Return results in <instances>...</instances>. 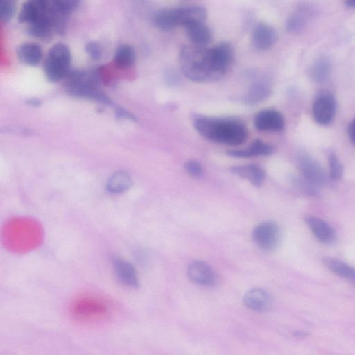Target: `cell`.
Returning <instances> with one entry per match:
<instances>
[{"instance_id":"5","label":"cell","mask_w":355,"mask_h":355,"mask_svg":"<svg viewBox=\"0 0 355 355\" xmlns=\"http://www.w3.org/2000/svg\"><path fill=\"white\" fill-rule=\"evenodd\" d=\"M66 92L71 96L96 101L111 105V100L99 89L96 71H69L67 76Z\"/></svg>"},{"instance_id":"22","label":"cell","mask_w":355,"mask_h":355,"mask_svg":"<svg viewBox=\"0 0 355 355\" xmlns=\"http://www.w3.org/2000/svg\"><path fill=\"white\" fill-rule=\"evenodd\" d=\"M273 152L272 147L261 141H254L248 150H232L227 152V154L234 157L248 158L255 156H267Z\"/></svg>"},{"instance_id":"3","label":"cell","mask_w":355,"mask_h":355,"mask_svg":"<svg viewBox=\"0 0 355 355\" xmlns=\"http://www.w3.org/2000/svg\"><path fill=\"white\" fill-rule=\"evenodd\" d=\"M116 306L110 299L95 293H83L74 297L68 306L69 317L80 324H98L111 320Z\"/></svg>"},{"instance_id":"16","label":"cell","mask_w":355,"mask_h":355,"mask_svg":"<svg viewBox=\"0 0 355 355\" xmlns=\"http://www.w3.org/2000/svg\"><path fill=\"white\" fill-rule=\"evenodd\" d=\"M277 40L275 30L266 23H259L254 28L252 42L254 47L259 50H266L272 46Z\"/></svg>"},{"instance_id":"18","label":"cell","mask_w":355,"mask_h":355,"mask_svg":"<svg viewBox=\"0 0 355 355\" xmlns=\"http://www.w3.org/2000/svg\"><path fill=\"white\" fill-rule=\"evenodd\" d=\"M47 10L42 11L34 21L28 24L27 33L30 35L43 40L51 37L54 29Z\"/></svg>"},{"instance_id":"4","label":"cell","mask_w":355,"mask_h":355,"mask_svg":"<svg viewBox=\"0 0 355 355\" xmlns=\"http://www.w3.org/2000/svg\"><path fill=\"white\" fill-rule=\"evenodd\" d=\"M193 125L201 136L215 143L238 146L248 137L245 126L236 119L201 116L194 120Z\"/></svg>"},{"instance_id":"19","label":"cell","mask_w":355,"mask_h":355,"mask_svg":"<svg viewBox=\"0 0 355 355\" xmlns=\"http://www.w3.org/2000/svg\"><path fill=\"white\" fill-rule=\"evenodd\" d=\"M175 17L177 25L185 27L193 23L204 21L207 12L200 6H186L175 8Z\"/></svg>"},{"instance_id":"26","label":"cell","mask_w":355,"mask_h":355,"mask_svg":"<svg viewBox=\"0 0 355 355\" xmlns=\"http://www.w3.org/2000/svg\"><path fill=\"white\" fill-rule=\"evenodd\" d=\"M131 178L125 171H117L112 174L107 182V189L112 193H121L129 189Z\"/></svg>"},{"instance_id":"17","label":"cell","mask_w":355,"mask_h":355,"mask_svg":"<svg viewBox=\"0 0 355 355\" xmlns=\"http://www.w3.org/2000/svg\"><path fill=\"white\" fill-rule=\"evenodd\" d=\"M314 11L311 5L304 3L299 6L287 20V30L291 33H298L302 31L313 16Z\"/></svg>"},{"instance_id":"13","label":"cell","mask_w":355,"mask_h":355,"mask_svg":"<svg viewBox=\"0 0 355 355\" xmlns=\"http://www.w3.org/2000/svg\"><path fill=\"white\" fill-rule=\"evenodd\" d=\"M305 223L315 238L321 243L331 244L335 241L336 232L327 221L317 216H308L305 218Z\"/></svg>"},{"instance_id":"27","label":"cell","mask_w":355,"mask_h":355,"mask_svg":"<svg viewBox=\"0 0 355 355\" xmlns=\"http://www.w3.org/2000/svg\"><path fill=\"white\" fill-rule=\"evenodd\" d=\"M114 62L117 67L125 69L131 67L135 60L133 48L128 44L121 45L114 54Z\"/></svg>"},{"instance_id":"10","label":"cell","mask_w":355,"mask_h":355,"mask_svg":"<svg viewBox=\"0 0 355 355\" xmlns=\"http://www.w3.org/2000/svg\"><path fill=\"white\" fill-rule=\"evenodd\" d=\"M255 128L260 131L278 132L284 129L285 122L282 114L272 109L258 112L254 119Z\"/></svg>"},{"instance_id":"25","label":"cell","mask_w":355,"mask_h":355,"mask_svg":"<svg viewBox=\"0 0 355 355\" xmlns=\"http://www.w3.org/2000/svg\"><path fill=\"white\" fill-rule=\"evenodd\" d=\"M331 60L327 57H320L312 63L309 75L313 81L321 83L328 78L331 72Z\"/></svg>"},{"instance_id":"7","label":"cell","mask_w":355,"mask_h":355,"mask_svg":"<svg viewBox=\"0 0 355 355\" xmlns=\"http://www.w3.org/2000/svg\"><path fill=\"white\" fill-rule=\"evenodd\" d=\"M252 238L259 248L266 251H272L275 250L280 243L281 231L275 223L265 221L254 227Z\"/></svg>"},{"instance_id":"38","label":"cell","mask_w":355,"mask_h":355,"mask_svg":"<svg viewBox=\"0 0 355 355\" xmlns=\"http://www.w3.org/2000/svg\"><path fill=\"white\" fill-rule=\"evenodd\" d=\"M348 134L351 141L355 145V118L349 125Z\"/></svg>"},{"instance_id":"31","label":"cell","mask_w":355,"mask_h":355,"mask_svg":"<svg viewBox=\"0 0 355 355\" xmlns=\"http://www.w3.org/2000/svg\"><path fill=\"white\" fill-rule=\"evenodd\" d=\"M15 11V4L12 0H1L0 17L1 20L6 23L13 17Z\"/></svg>"},{"instance_id":"32","label":"cell","mask_w":355,"mask_h":355,"mask_svg":"<svg viewBox=\"0 0 355 355\" xmlns=\"http://www.w3.org/2000/svg\"><path fill=\"white\" fill-rule=\"evenodd\" d=\"M295 185L302 193L309 196H317L319 192V188L314 186L304 178H297L294 180Z\"/></svg>"},{"instance_id":"8","label":"cell","mask_w":355,"mask_h":355,"mask_svg":"<svg viewBox=\"0 0 355 355\" xmlns=\"http://www.w3.org/2000/svg\"><path fill=\"white\" fill-rule=\"evenodd\" d=\"M337 108L335 97L329 92H322L315 97L312 113L315 122L321 125H329L334 119Z\"/></svg>"},{"instance_id":"2","label":"cell","mask_w":355,"mask_h":355,"mask_svg":"<svg viewBox=\"0 0 355 355\" xmlns=\"http://www.w3.org/2000/svg\"><path fill=\"white\" fill-rule=\"evenodd\" d=\"M42 226L36 220L19 218L7 221L2 227L1 243L13 253L24 254L37 248L42 242Z\"/></svg>"},{"instance_id":"6","label":"cell","mask_w":355,"mask_h":355,"mask_svg":"<svg viewBox=\"0 0 355 355\" xmlns=\"http://www.w3.org/2000/svg\"><path fill=\"white\" fill-rule=\"evenodd\" d=\"M71 54L69 47L58 43L49 51L44 62V71L47 79L58 82L66 78L70 71Z\"/></svg>"},{"instance_id":"34","label":"cell","mask_w":355,"mask_h":355,"mask_svg":"<svg viewBox=\"0 0 355 355\" xmlns=\"http://www.w3.org/2000/svg\"><path fill=\"white\" fill-rule=\"evenodd\" d=\"M184 168L189 175L198 178L202 174V168L199 162L195 160H190L185 163Z\"/></svg>"},{"instance_id":"24","label":"cell","mask_w":355,"mask_h":355,"mask_svg":"<svg viewBox=\"0 0 355 355\" xmlns=\"http://www.w3.org/2000/svg\"><path fill=\"white\" fill-rule=\"evenodd\" d=\"M19 60L30 66L37 65L42 58V50L36 43L28 42L21 44L17 49Z\"/></svg>"},{"instance_id":"12","label":"cell","mask_w":355,"mask_h":355,"mask_svg":"<svg viewBox=\"0 0 355 355\" xmlns=\"http://www.w3.org/2000/svg\"><path fill=\"white\" fill-rule=\"evenodd\" d=\"M243 303L249 309L257 312H266L270 310L273 302L270 294L261 288L249 290L243 297Z\"/></svg>"},{"instance_id":"29","label":"cell","mask_w":355,"mask_h":355,"mask_svg":"<svg viewBox=\"0 0 355 355\" xmlns=\"http://www.w3.org/2000/svg\"><path fill=\"white\" fill-rule=\"evenodd\" d=\"M44 10L40 9L31 1H28L22 6L19 15L20 23L31 24L34 21Z\"/></svg>"},{"instance_id":"9","label":"cell","mask_w":355,"mask_h":355,"mask_svg":"<svg viewBox=\"0 0 355 355\" xmlns=\"http://www.w3.org/2000/svg\"><path fill=\"white\" fill-rule=\"evenodd\" d=\"M297 164L302 177L306 180L319 189L326 185L327 174L320 164L311 156L306 153L300 154L297 157Z\"/></svg>"},{"instance_id":"40","label":"cell","mask_w":355,"mask_h":355,"mask_svg":"<svg viewBox=\"0 0 355 355\" xmlns=\"http://www.w3.org/2000/svg\"><path fill=\"white\" fill-rule=\"evenodd\" d=\"M28 103L32 106H37L40 105V101L36 98H31L28 101Z\"/></svg>"},{"instance_id":"14","label":"cell","mask_w":355,"mask_h":355,"mask_svg":"<svg viewBox=\"0 0 355 355\" xmlns=\"http://www.w3.org/2000/svg\"><path fill=\"white\" fill-rule=\"evenodd\" d=\"M112 263L115 276L121 284L130 288L138 287L137 272L130 262L119 257H114Z\"/></svg>"},{"instance_id":"15","label":"cell","mask_w":355,"mask_h":355,"mask_svg":"<svg viewBox=\"0 0 355 355\" xmlns=\"http://www.w3.org/2000/svg\"><path fill=\"white\" fill-rule=\"evenodd\" d=\"M272 91L270 82L263 78H259L252 82L244 94L243 101L248 105H255L266 99Z\"/></svg>"},{"instance_id":"39","label":"cell","mask_w":355,"mask_h":355,"mask_svg":"<svg viewBox=\"0 0 355 355\" xmlns=\"http://www.w3.org/2000/svg\"><path fill=\"white\" fill-rule=\"evenodd\" d=\"M345 4L352 8H355V0H345Z\"/></svg>"},{"instance_id":"36","label":"cell","mask_w":355,"mask_h":355,"mask_svg":"<svg viewBox=\"0 0 355 355\" xmlns=\"http://www.w3.org/2000/svg\"><path fill=\"white\" fill-rule=\"evenodd\" d=\"M116 114L117 117L119 119L126 118L128 119H131L132 121L135 120V117L134 116L133 114H132L127 110H125L123 108H121V107H117L116 109Z\"/></svg>"},{"instance_id":"37","label":"cell","mask_w":355,"mask_h":355,"mask_svg":"<svg viewBox=\"0 0 355 355\" xmlns=\"http://www.w3.org/2000/svg\"><path fill=\"white\" fill-rule=\"evenodd\" d=\"M42 10H46L53 3V0H29Z\"/></svg>"},{"instance_id":"28","label":"cell","mask_w":355,"mask_h":355,"mask_svg":"<svg viewBox=\"0 0 355 355\" xmlns=\"http://www.w3.org/2000/svg\"><path fill=\"white\" fill-rule=\"evenodd\" d=\"M154 23L163 31H171L177 26L174 8L159 10L154 16Z\"/></svg>"},{"instance_id":"35","label":"cell","mask_w":355,"mask_h":355,"mask_svg":"<svg viewBox=\"0 0 355 355\" xmlns=\"http://www.w3.org/2000/svg\"><path fill=\"white\" fill-rule=\"evenodd\" d=\"M85 50L92 59L98 60L101 58V48L97 42H89L86 44Z\"/></svg>"},{"instance_id":"20","label":"cell","mask_w":355,"mask_h":355,"mask_svg":"<svg viewBox=\"0 0 355 355\" xmlns=\"http://www.w3.org/2000/svg\"><path fill=\"white\" fill-rule=\"evenodd\" d=\"M230 170L233 174L248 180L255 187L261 186L266 176L263 168L257 164L234 166Z\"/></svg>"},{"instance_id":"11","label":"cell","mask_w":355,"mask_h":355,"mask_svg":"<svg viewBox=\"0 0 355 355\" xmlns=\"http://www.w3.org/2000/svg\"><path fill=\"white\" fill-rule=\"evenodd\" d=\"M187 273L191 282L201 286H212L216 279L212 268L207 263L202 261H195L190 263L187 267Z\"/></svg>"},{"instance_id":"21","label":"cell","mask_w":355,"mask_h":355,"mask_svg":"<svg viewBox=\"0 0 355 355\" xmlns=\"http://www.w3.org/2000/svg\"><path fill=\"white\" fill-rule=\"evenodd\" d=\"M184 28L189 40L193 44L206 46L211 40V32L204 21L193 23Z\"/></svg>"},{"instance_id":"30","label":"cell","mask_w":355,"mask_h":355,"mask_svg":"<svg viewBox=\"0 0 355 355\" xmlns=\"http://www.w3.org/2000/svg\"><path fill=\"white\" fill-rule=\"evenodd\" d=\"M329 177L331 180H338L343 174V165L334 153H331L328 156Z\"/></svg>"},{"instance_id":"1","label":"cell","mask_w":355,"mask_h":355,"mask_svg":"<svg viewBox=\"0 0 355 355\" xmlns=\"http://www.w3.org/2000/svg\"><path fill=\"white\" fill-rule=\"evenodd\" d=\"M233 49L227 42L214 47L189 44L180 52V64L184 76L196 83L218 80L223 78L231 66Z\"/></svg>"},{"instance_id":"33","label":"cell","mask_w":355,"mask_h":355,"mask_svg":"<svg viewBox=\"0 0 355 355\" xmlns=\"http://www.w3.org/2000/svg\"><path fill=\"white\" fill-rule=\"evenodd\" d=\"M80 0H53V5L61 11L69 15L78 6Z\"/></svg>"},{"instance_id":"23","label":"cell","mask_w":355,"mask_h":355,"mask_svg":"<svg viewBox=\"0 0 355 355\" xmlns=\"http://www.w3.org/2000/svg\"><path fill=\"white\" fill-rule=\"evenodd\" d=\"M324 265L333 273L355 284V268L336 258L326 257L322 259Z\"/></svg>"}]
</instances>
